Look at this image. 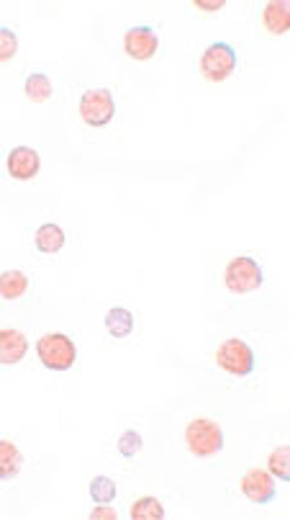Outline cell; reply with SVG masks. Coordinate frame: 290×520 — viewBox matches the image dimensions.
<instances>
[{
  "label": "cell",
  "mask_w": 290,
  "mask_h": 520,
  "mask_svg": "<svg viewBox=\"0 0 290 520\" xmlns=\"http://www.w3.org/2000/svg\"><path fill=\"white\" fill-rule=\"evenodd\" d=\"M159 36L152 27H132L124 36V50L136 62H147L157 55Z\"/></svg>",
  "instance_id": "ba28073f"
},
{
  "label": "cell",
  "mask_w": 290,
  "mask_h": 520,
  "mask_svg": "<svg viewBox=\"0 0 290 520\" xmlns=\"http://www.w3.org/2000/svg\"><path fill=\"white\" fill-rule=\"evenodd\" d=\"M241 494L255 502V505H270L278 497V487H275V477L267 469H249L241 477Z\"/></svg>",
  "instance_id": "52a82bcc"
},
{
  "label": "cell",
  "mask_w": 290,
  "mask_h": 520,
  "mask_svg": "<svg viewBox=\"0 0 290 520\" xmlns=\"http://www.w3.org/2000/svg\"><path fill=\"white\" fill-rule=\"evenodd\" d=\"M28 353V340L21 330H0V366H16Z\"/></svg>",
  "instance_id": "30bf717a"
},
{
  "label": "cell",
  "mask_w": 290,
  "mask_h": 520,
  "mask_svg": "<svg viewBox=\"0 0 290 520\" xmlns=\"http://www.w3.org/2000/svg\"><path fill=\"white\" fill-rule=\"evenodd\" d=\"M116 116V101H113V93L106 88H93V90H85L80 96V119L88 124V127H108Z\"/></svg>",
  "instance_id": "8992f818"
},
{
  "label": "cell",
  "mask_w": 290,
  "mask_h": 520,
  "mask_svg": "<svg viewBox=\"0 0 290 520\" xmlns=\"http://www.w3.org/2000/svg\"><path fill=\"white\" fill-rule=\"evenodd\" d=\"M24 90H27L28 101H34V104H44V101H50L54 93L52 81H50V75L47 73H31L24 82Z\"/></svg>",
  "instance_id": "2e32d148"
},
{
  "label": "cell",
  "mask_w": 290,
  "mask_h": 520,
  "mask_svg": "<svg viewBox=\"0 0 290 520\" xmlns=\"http://www.w3.org/2000/svg\"><path fill=\"white\" fill-rule=\"evenodd\" d=\"M34 245H36L39 252H44V255L59 252V250L65 247V229H62L59 224H54V221L42 224V227L36 229V235H34Z\"/></svg>",
  "instance_id": "7c38bea8"
},
{
  "label": "cell",
  "mask_w": 290,
  "mask_h": 520,
  "mask_svg": "<svg viewBox=\"0 0 290 520\" xmlns=\"http://www.w3.org/2000/svg\"><path fill=\"white\" fill-rule=\"evenodd\" d=\"M19 52V36L8 27H0V62L13 59Z\"/></svg>",
  "instance_id": "44dd1931"
},
{
  "label": "cell",
  "mask_w": 290,
  "mask_h": 520,
  "mask_svg": "<svg viewBox=\"0 0 290 520\" xmlns=\"http://www.w3.org/2000/svg\"><path fill=\"white\" fill-rule=\"evenodd\" d=\"M216 363H218L221 371H226V374H232V376H239V379L255 374V366H257L255 351H252L249 343H244L241 338H229V340H224V343L218 345V351H216Z\"/></svg>",
  "instance_id": "277c9868"
},
{
  "label": "cell",
  "mask_w": 290,
  "mask_h": 520,
  "mask_svg": "<svg viewBox=\"0 0 290 520\" xmlns=\"http://www.w3.org/2000/svg\"><path fill=\"white\" fill-rule=\"evenodd\" d=\"M263 266L252 255H237L224 271V283L232 294H252L263 286Z\"/></svg>",
  "instance_id": "3957f363"
},
{
  "label": "cell",
  "mask_w": 290,
  "mask_h": 520,
  "mask_svg": "<svg viewBox=\"0 0 290 520\" xmlns=\"http://www.w3.org/2000/svg\"><path fill=\"white\" fill-rule=\"evenodd\" d=\"M88 493H90V500H93L95 505H111V502L116 500V482H113L111 477H95V479L90 482Z\"/></svg>",
  "instance_id": "d6986e66"
},
{
  "label": "cell",
  "mask_w": 290,
  "mask_h": 520,
  "mask_svg": "<svg viewBox=\"0 0 290 520\" xmlns=\"http://www.w3.org/2000/svg\"><path fill=\"white\" fill-rule=\"evenodd\" d=\"M185 446L198 459H211L224 451V431L209 417H195L185 428Z\"/></svg>",
  "instance_id": "6da1fadb"
},
{
  "label": "cell",
  "mask_w": 290,
  "mask_h": 520,
  "mask_svg": "<svg viewBox=\"0 0 290 520\" xmlns=\"http://www.w3.org/2000/svg\"><path fill=\"white\" fill-rule=\"evenodd\" d=\"M237 50L229 42H213L201 55V75L211 82H224L237 70Z\"/></svg>",
  "instance_id": "5b68a950"
},
{
  "label": "cell",
  "mask_w": 290,
  "mask_h": 520,
  "mask_svg": "<svg viewBox=\"0 0 290 520\" xmlns=\"http://www.w3.org/2000/svg\"><path fill=\"white\" fill-rule=\"evenodd\" d=\"M21 466H24V456L16 448V443L0 439V482H8V479L19 477Z\"/></svg>",
  "instance_id": "4fadbf2b"
},
{
  "label": "cell",
  "mask_w": 290,
  "mask_h": 520,
  "mask_svg": "<svg viewBox=\"0 0 290 520\" xmlns=\"http://www.w3.org/2000/svg\"><path fill=\"white\" fill-rule=\"evenodd\" d=\"M193 5H195L198 11H221L226 3H224V0H213V3H206V0H195Z\"/></svg>",
  "instance_id": "7402d4cb"
},
{
  "label": "cell",
  "mask_w": 290,
  "mask_h": 520,
  "mask_svg": "<svg viewBox=\"0 0 290 520\" xmlns=\"http://www.w3.org/2000/svg\"><path fill=\"white\" fill-rule=\"evenodd\" d=\"M118 454L124 456V459H134L139 451H141V446H144V440H141V436L136 433V431H126V433H121L118 436Z\"/></svg>",
  "instance_id": "ffe728a7"
},
{
  "label": "cell",
  "mask_w": 290,
  "mask_h": 520,
  "mask_svg": "<svg viewBox=\"0 0 290 520\" xmlns=\"http://www.w3.org/2000/svg\"><path fill=\"white\" fill-rule=\"evenodd\" d=\"M132 518L134 520H162L164 518V508H162V502H159L157 497L144 494V497L134 500Z\"/></svg>",
  "instance_id": "e0dca14e"
},
{
  "label": "cell",
  "mask_w": 290,
  "mask_h": 520,
  "mask_svg": "<svg viewBox=\"0 0 290 520\" xmlns=\"http://www.w3.org/2000/svg\"><path fill=\"white\" fill-rule=\"evenodd\" d=\"M106 330L111 338H129L134 332V314L124 307H113L106 312Z\"/></svg>",
  "instance_id": "9a60e30c"
},
{
  "label": "cell",
  "mask_w": 290,
  "mask_h": 520,
  "mask_svg": "<svg viewBox=\"0 0 290 520\" xmlns=\"http://www.w3.org/2000/svg\"><path fill=\"white\" fill-rule=\"evenodd\" d=\"M90 518L93 520H101V518L116 520L118 516H116V510H111V508H106V510H103V508H98V510H93V513H90Z\"/></svg>",
  "instance_id": "603a6c76"
},
{
  "label": "cell",
  "mask_w": 290,
  "mask_h": 520,
  "mask_svg": "<svg viewBox=\"0 0 290 520\" xmlns=\"http://www.w3.org/2000/svg\"><path fill=\"white\" fill-rule=\"evenodd\" d=\"M39 152L34 147H13L8 152V160H5V167H8V175L13 181H31L36 173H39Z\"/></svg>",
  "instance_id": "9c48e42d"
},
{
  "label": "cell",
  "mask_w": 290,
  "mask_h": 520,
  "mask_svg": "<svg viewBox=\"0 0 290 520\" xmlns=\"http://www.w3.org/2000/svg\"><path fill=\"white\" fill-rule=\"evenodd\" d=\"M36 353L44 369L50 371H70L75 366L78 348L65 332H47L36 340Z\"/></svg>",
  "instance_id": "7a4b0ae2"
},
{
  "label": "cell",
  "mask_w": 290,
  "mask_h": 520,
  "mask_svg": "<svg viewBox=\"0 0 290 520\" xmlns=\"http://www.w3.org/2000/svg\"><path fill=\"white\" fill-rule=\"evenodd\" d=\"M28 291V276L24 271H3L0 274V297L8 301L21 299Z\"/></svg>",
  "instance_id": "5bb4252c"
},
{
  "label": "cell",
  "mask_w": 290,
  "mask_h": 520,
  "mask_svg": "<svg viewBox=\"0 0 290 520\" xmlns=\"http://www.w3.org/2000/svg\"><path fill=\"white\" fill-rule=\"evenodd\" d=\"M267 471L280 482H290V446H280L267 456Z\"/></svg>",
  "instance_id": "ac0fdd59"
},
{
  "label": "cell",
  "mask_w": 290,
  "mask_h": 520,
  "mask_svg": "<svg viewBox=\"0 0 290 520\" xmlns=\"http://www.w3.org/2000/svg\"><path fill=\"white\" fill-rule=\"evenodd\" d=\"M263 27L280 36V34H288L290 28V5L286 0H275V3H267L263 11Z\"/></svg>",
  "instance_id": "8fae6325"
}]
</instances>
